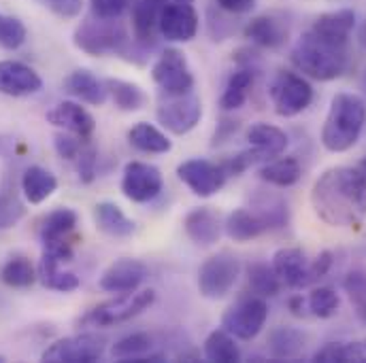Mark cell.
<instances>
[{
  "label": "cell",
  "mask_w": 366,
  "mask_h": 363,
  "mask_svg": "<svg viewBox=\"0 0 366 363\" xmlns=\"http://www.w3.org/2000/svg\"><path fill=\"white\" fill-rule=\"evenodd\" d=\"M311 206L330 227L360 230L366 221V175L352 166L324 170L313 183Z\"/></svg>",
  "instance_id": "1"
},
{
  "label": "cell",
  "mask_w": 366,
  "mask_h": 363,
  "mask_svg": "<svg viewBox=\"0 0 366 363\" xmlns=\"http://www.w3.org/2000/svg\"><path fill=\"white\" fill-rule=\"evenodd\" d=\"M366 126V100L358 93L341 91L332 98L322 128V145L330 153L350 151Z\"/></svg>",
  "instance_id": "2"
},
{
  "label": "cell",
  "mask_w": 366,
  "mask_h": 363,
  "mask_svg": "<svg viewBox=\"0 0 366 363\" xmlns=\"http://www.w3.org/2000/svg\"><path fill=\"white\" fill-rule=\"evenodd\" d=\"M290 60L305 77L315 81H335L347 68V45L330 43L307 30L292 47Z\"/></svg>",
  "instance_id": "3"
},
{
  "label": "cell",
  "mask_w": 366,
  "mask_h": 363,
  "mask_svg": "<svg viewBox=\"0 0 366 363\" xmlns=\"http://www.w3.org/2000/svg\"><path fill=\"white\" fill-rule=\"evenodd\" d=\"M156 302V291L154 289H137V291H128V293H119L113 300H107L98 306H94L88 310L81 319L79 325L81 327H115L122 323L132 321L134 317L143 315L149 306H154Z\"/></svg>",
  "instance_id": "4"
},
{
  "label": "cell",
  "mask_w": 366,
  "mask_h": 363,
  "mask_svg": "<svg viewBox=\"0 0 366 363\" xmlns=\"http://www.w3.org/2000/svg\"><path fill=\"white\" fill-rule=\"evenodd\" d=\"M73 43L88 56L104 58L124 53L128 49L130 36L117 19H102L92 15L75 28Z\"/></svg>",
  "instance_id": "5"
},
{
  "label": "cell",
  "mask_w": 366,
  "mask_h": 363,
  "mask_svg": "<svg viewBox=\"0 0 366 363\" xmlns=\"http://www.w3.org/2000/svg\"><path fill=\"white\" fill-rule=\"evenodd\" d=\"M269 319V304L262 295H245L234 302L222 317V327L237 340H254L264 329Z\"/></svg>",
  "instance_id": "6"
},
{
  "label": "cell",
  "mask_w": 366,
  "mask_h": 363,
  "mask_svg": "<svg viewBox=\"0 0 366 363\" xmlns=\"http://www.w3.org/2000/svg\"><path fill=\"white\" fill-rule=\"evenodd\" d=\"M241 276V260L230 251H222L204 260L198 270V291L207 300L226 297Z\"/></svg>",
  "instance_id": "7"
},
{
  "label": "cell",
  "mask_w": 366,
  "mask_h": 363,
  "mask_svg": "<svg viewBox=\"0 0 366 363\" xmlns=\"http://www.w3.org/2000/svg\"><path fill=\"white\" fill-rule=\"evenodd\" d=\"M271 100H273L274 113L279 117H296L302 111H307L313 102V88L311 83L296 73L290 71H281L274 75V79L271 81Z\"/></svg>",
  "instance_id": "8"
},
{
  "label": "cell",
  "mask_w": 366,
  "mask_h": 363,
  "mask_svg": "<svg viewBox=\"0 0 366 363\" xmlns=\"http://www.w3.org/2000/svg\"><path fill=\"white\" fill-rule=\"evenodd\" d=\"M107 351V338L94 332L75 334L49 344L41 359L49 363H94Z\"/></svg>",
  "instance_id": "9"
},
{
  "label": "cell",
  "mask_w": 366,
  "mask_h": 363,
  "mask_svg": "<svg viewBox=\"0 0 366 363\" xmlns=\"http://www.w3.org/2000/svg\"><path fill=\"white\" fill-rule=\"evenodd\" d=\"M156 117L160 121L162 128H167L169 132L183 136L189 134L202 117V104L200 98L192 91L179 93V96H164L158 104Z\"/></svg>",
  "instance_id": "10"
},
{
  "label": "cell",
  "mask_w": 366,
  "mask_h": 363,
  "mask_svg": "<svg viewBox=\"0 0 366 363\" xmlns=\"http://www.w3.org/2000/svg\"><path fill=\"white\" fill-rule=\"evenodd\" d=\"M152 79L164 96H179L194 90V75L179 49H164L152 66Z\"/></svg>",
  "instance_id": "11"
},
{
  "label": "cell",
  "mask_w": 366,
  "mask_h": 363,
  "mask_svg": "<svg viewBox=\"0 0 366 363\" xmlns=\"http://www.w3.org/2000/svg\"><path fill=\"white\" fill-rule=\"evenodd\" d=\"M164 179L160 168L147 162H128L122 173V193L137 204L152 202L160 195Z\"/></svg>",
  "instance_id": "12"
},
{
  "label": "cell",
  "mask_w": 366,
  "mask_h": 363,
  "mask_svg": "<svg viewBox=\"0 0 366 363\" xmlns=\"http://www.w3.org/2000/svg\"><path fill=\"white\" fill-rule=\"evenodd\" d=\"M177 177L198 198L215 195L226 185V179H228L222 164H213V162L202 160V158H192V160L182 162L177 166Z\"/></svg>",
  "instance_id": "13"
},
{
  "label": "cell",
  "mask_w": 366,
  "mask_h": 363,
  "mask_svg": "<svg viewBox=\"0 0 366 363\" xmlns=\"http://www.w3.org/2000/svg\"><path fill=\"white\" fill-rule=\"evenodd\" d=\"M158 30L171 43H189L198 32V13L192 2L164 4Z\"/></svg>",
  "instance_id": "14"
},
{
  "label": "cell",
  "mask_w": 366,
  "mask_h": 363,
  "mask_svg": "<svg viewBox=\"0 0 366 363\" xmlns=\"http://www.w3.org/2000/svg\"><path fill=\"white\" fill-rule=\"evenodd\" d=\"M273 270L279 276L281 285L290 289H302L313 282L311 260L298 247H283L273 255Z\"/></svg>",
  "instance_id": "15"
},
{
  "label": "cell",
  "mask_w": 366,
  "mask_h": 363,
  "mask_svg": "<svg viewBox=\"0 0 366 363\" xmlns=\"http://www.w3.org/2000/svg\"><path fill=\"white\" fill-rule=\"evenodd\" d=\"M147 278V266L132 257L115 260L100 276L98 285L107 293H128L137 291Z\"/></svg>",
  "instance_id": "16"
},
{
  "label": "cell",
  "mask_w": 366,
  "mask_h": 363,
  "mask_svg": "<svg viewBox=\"0 0 366 363\" xmlns=\"http://www.w3.org/2000/svg\"><path fill=\"white\" fill-rule=\"evenodd\" d=\"M43 88V79L34 68L17 60L0 62V93L11 98H26Z\"/></svg>",
  "instance_id": "17"
},
{
  "label": "cell",
  "mask_w": 366,
  "mask_h": 363,
  "mask_svg": "<svg viewBox=\"0 0 366 363\" xmlns=\"http://www.w3.org/2000/svg\"><path fill=\"white\" fill-rule=\"evenodd\" d=\"M47 121L64 132H71L84 140L92 138L94 130H96V121L92 117V113L81 106L79 102H73V100H64V102H58L49 113H47Z\"/></svg>",
  "instance_id": "18"
},
{
  "label": "cell",
  "mask_w": 366,
  "mask_h": 363,
  "mask_svg": "<svg viewBox=\"0 0 366 363\" xmlns=\"http://www.w3.org/2000/svg\"><path fill=\"white\" fill-rule=\"evenodd\" d=\"M183 230L187 238L198 247H211L222 236V221L219 215L209 206L192 208L183 219Z\"/></svg>",
  "instance_id": "19"
},
{
  "label": "cell",
  "mask_w": 366,
  "mask_h": 363,
  "mask_svg": "<svg viewBox=\"0 0 366 363\" xmlns=\"http://www.w3.org/2000/svg\"><path fill=\"white\" fill-rule=\"evenodd\" d=\"M154 349H156V338L152 334L134 332V334H128V336L119 338L113 344L111 355H113V359L132 363L162 362V359H167L162 353H154Z\"/></svg>",
  "instance_id": "20"
},
{
  "label": "cell",
  "mask_w": 366,
  "mask_h": 363,
  "mask_svg": "<svg viewBox=\"0 0 366 363\" xmlns=\"http://www.w3.org/2000/svg\"><path fill=\"white\" fill-rule=\"evenodd\" d=\"M243 34L247 41H252L254 45H258L262 49H277L287 39V24L283 17L267 13V15H258L252 21H247Z\"/></svg>",
  "instance_id": "21"
},
{
  "label": "cell",
  "mask_w": 366,
  "mask_h": 363,
  "mask_svg": "<svg viewBox=\"0 0 366 363\" xmlns=\"http://www.w3.org/2000/svg\"><path fill=\"white\" fill-rule=\"evenodd\" d=\"M354 28H356V13L352 9H339V11L322 13L309 30L330 43L347 45Z\"/></svg>",
  "instance_id": "22"
},
{
  "label": "cell",
  "mask_w": 366,
  "mask_h": 363,
  "mask_svg": "<svg viewBox=\"0 0 366 363\" xmlns=\"http://www.w3.org/2000/svg\"><path fill=\"white\" fill-rule=\"evenodd\" d=\"M162 6V0H130L132 32L141 45H152L156 41Z\"/></svg>",
  "instance_id": "23"
},
{
  "label": "cell",
  "mask_w": 366,
  "mask_h": 363,
  "mask_svg": "<svg viewBox=\"0 0 366 363\" xmlns=\"http://www.w3.org/2000/svg\"><path fill=\"white\" fill-rule=\"evenodd\" d=\"M96 227L111 238H128L137 232V223L115 204V202H98L94 206Z\"/></svg>",
  "instance_id": "24"
},
{
  "label": "cell",
  "mask_w": 366,
  "mask_h": 363,
  "mask_svg": "<svg viewBox=\"0 0 366 363\" xmlns=\"http://www.w3.org/2000/svg\"><path fill=\"white\" fill-rule=\"evenodd\" d=\"M64 90L71 93L73 98L92 104V106H102L109 98V91L104 81H100L94 73L86 68H77L73 71L66 79H64Z\"/></svg>",
  "instance_id": "25"
},
{
  "label": "cell",
  "mask_w": 366,
  "mask_h": 363,
  "mask_svg": "<svg viewBox=\"0 0 366 363\" xmlns=\"http://www.w3.org/2000/svg\"><path fill=\"white\" fill-rule=\"evenodd\" d=\"M254 79H256V71L249 64H243L234 73H230V77L224 86V91L219 96L222 111L230 113V111L241 108L249 98V91L254 88Z\"/></svg>",
  "instance_id": "26"
},
{
  "label": "cell",
  "mask_w": 366,
  "mask_h": 363,
  "mask_svg": "<svg viewBox=\"0 0 366 363\" xmlns=\"http://www.w3.org/2000/svg\"><path fill=\"white\" fill-rule=\"evenodd\" d=\"M247 140L254 149H258L267 158V162L283 155L290 145V138L281 128L264 121H258L247 130Z\"/></svg>",
  "instance_id": "27"
},
{
  "label": "cell",
  "mask_w": 366,
  "mask_h": 363,
  "mask_svg": "<svg viewBox=\"0 0 366 363\" xmlns=\"http://www.w3.org/2000/svg\"><path fill=\"white\" fill-rule=\"evenodd\" d=\"M224 230L234 242H249L269 232L267 223L252 208H237L226 217Z\"/></svg>",
  "instance_id": "28"
},
{
  "label": "cell",
  "mask_w": 366,
  "mask_h": 363,
  "mask_svg": "<svg viewBox=\"0 0 366 363\" xmlns=\"http://www.w3.org/2000/svg\"><path fill=\"white\" fill-rule=\"evenodd\" d=\"M128 143L137 151L152 153V155H162L173 149L171 138L160 128H156L154 123H147V121H139L128 130Z\"/></svg>",
  "instance_id": "29"
},
{
  "label": "cell",
  "mask_w": 366,
  "mask_h": 363,
  "mask_svg": "<svg viewBox=\"0 0 366 363\" xmlns=\"http://www.w3.org/2000/svg\"><path fill=\"white\" fill-rule=\"evenodd\" d=\"M21 193L30 204H43L58 189V179L43 166H28L21 175Z\"/></svg>",
  "instance_id": "30"
},
{
  "label": "cell",
  "mask_w": 366,
  "mask_h": 363,
  "mask_svg": "<svg viewBox=\"0 0 366 363\" xmlns=\"http://www.w3.org/2000/svg\"><path fill=\"white\" fill-rule=\"evenodd\" d=\"M249 208L267 223L269 230H279V227L287 225V221H290L287 202L274 191H258L252 198Z\"/></svg>",
  "instance_id": "31"
},
{
  "label": "cell",
  "mask_w": 366,
  "mask_h": 363,
  "mask_svg": "<svg viewBox=\"0 0 366 363\" xmlns=\"http://www.w3.org/2000/svg\"><path fill=\"white\" fill-rule=\"evenodd\" d=\"M307 347V334L298 327L279 325L269 334V351L274 359H296Z\"/></svg>",
  "instance_id": "32"
},
{
  "label": "cell",
  "mask_w": 366,
  "mask_h": 363,
  "mask_svg": "<svg viewBox=\"0 0 366 363\" xmlns=\"http://www.w3.org/2000/svg\"><path fill=\"white\" fill-rule=\"evenodd\" d=\"M77 221H79V215L69 206H60L51 210L41 225V242L47 245L56 240H69V236L77 227Z\"/></svg>",
  "instance_id": "33"
},
{
  "label": "cell",
  "mask_w": 366,
  "mask_h": 363,
  "mask_svg": "<svg viewBox=\"0 0 366 363\" xmlns=\"http://www.w3.org/2000/svg\"><path fill=\"white\" fill-rule=\"evenodd\" d=\"M322 363H366V338L350 342H328L311 357Z\"/></svg>",
  "instance_id": "34"
},
{
  "label": "cell",
  "mask_w": 366,
  "mask_h": 363,
  "mask_svg": "<svg viewBox=\"0 0 366 363\" xmlns=\"http://www.w3.org/2000/svg\"><path fill=\"white\" fill-rule=\"evenodd\" d=\"M260 179L273 187H281V189H287L292 185L300 181V164L296 158H273L269 160L260 170H258Z\"/></svg>",
  "instance_id": "35"
},
{
  "label": "cell",
  "mask_w": 366,
  "mask_h": 363,
  "mask_svg": "<svg viewBox=\"0 0 366 363\" xmlns=\"http://www.w3.org/2000/svg\"><path fill=\"white\" fill-rule=\"evenodd\" d=\"M207 362L213 363H237L241 362V349L234 342V336L228 334L224 327L213 329L202 347Z\"/></svg>",
  "instance_id": "36"
},
{
  "label": "cell",
  "mask_w": 366,
  "mask_h": 363,
  "mask_svg": "<svg viewBox=\"0 0 366 363\" xmlns=\"http://www.w3.org/2000/svg\"><path fill=\"white\" fill-rule=\"evenodd\" d=\"M0 280L11 289H28L39 280V270L26 255H13L0 268Z\"/></svg>",
  "instance_id": "37"
},
{
  "label": "cell",
  "mask_w": 366,
  "mask_h": 363,
  "mask_svg": "<svg viewBox=\"0 0 366 363\" xmlns=\"http://www.w3.org/2000/svg\"><path fill=\"white\" fill-rule=\"evenodd\" d=\"M104 86H107V91H109L111 100L115 102V106L119 111L132 113V111L143 108V104H145V91L141 90L137 83L122 81V79H107Z\"/></svg>",
  "instance_id": "38"
},
{
  "label": "cell",
  "mask_w": 366,
  "mask_h": 363,
  "mask_svg": "<svg viewBox=\"0 0 366 363\" xmlns=\"http://www.w3.org/2000/svg\"><path fill=\"white\" fill-rule=\"evenodd\" d=\"M24 213H26V208H24V202L19 198L15 183L6 179L2 191H0V232L17 225L19 219L24 217Z\"/></svg>",
  "instance_id": "39"
},
{
  "label": "cell",
  "mask_w": 366,
  "mask_h": 363,
  "mask_svg": "<svg viewBox=\"0 0 366 363\" xmlns=\"http://www.w3.org/2000/svg\"><path fill=\"white\" fill-rule=\"evenodd\" d=\"M247 280L252 291L262 297H274L281 291V280L274 274L273 266L262 262H256L247 268Z\"/></svg>",
  "instance_id": "40"
},
{
  "label": "cell",
  "mask_w": 366,
  "mask_h": 363,
  "mask_svg": "<svg viewBox=\"0 0 366 363\" xmlns=\"http://www.w3.org/2000/svg\"><path fill=\"white\" fill-rule=\"evenodd\" d=\"M307 306H309V315H313L317 319H330L339 312L341 297L330 287H315L307 295Z\"/></svg>",
  "instance_id": "41"
},
{
  "label": "cell",
  "mask_w": 366,
  "mask_h": 363,
  "mask_svg": "<svg viewBox=\"0 0 366 363\" xmlns=\"http://www.w3.org/2000/svg\"><path fill=\"white\" fill-rule=\"evenodd\" d=\"M343 289L358 315V319L366 323V270L358 268L347 272V276L343 278Z\"/></svg>",
  "instance_id": "42"
},
{
  "label": "cell",
  "mask_w": 366,
  "mask_h": 363,
  "mask_svg": "<svg viewBox=\"0 0 366 363\" xmlns=\"http://www.w3.org/2000/svg\"><path fill=\"white\" fill-rule=\"evenodd\" d=\"M26 36H28V30L21 19L0 13V47L2 49H9V51L19 49L26 43Z\"/></svg>",
  "instance_id": "43"
},
{
  "label": "cell",
  "mask_w": 366,
  "mask_h": 363,
  "mask_svg": "<svg viewBox=\"0 0 366 363\" xmlns=\"http://www.w3.org/2000/svg\"><path fill=\"white\" fill-rule=\"evenodd\" d=\"M36 270H39V280L43 282V287L60 291V293L75 291L81 285L77 274L62 270V266L60 268H36Z\"/></svg>",
  "instance_id": "44"
},
{
  "label": "cell",
  "mask_w": 366,
  "mask_h": 363,
  "mask_svg": "<svg viewBox=\"0 0 366 363\" xmlns=\"http://www.w3.org/2000/svg\"><path fill=\"white\" fill-rule=\"evenodd\" d=\"M260 162H267V158L258 151V149H245V151H239L237 155L228 158L222 162V168L228 177H239L243 175L245 170H249L252 166L260 164Z\"/></svg>",
  "instance_id": "45"
},
{
  "label": "cell",
  "mask_w": 366,
  "mask_h": 363,
  "mask_svg": "<svg viewBox=\"0 0 366 363\" xmlns=\"http://www.w3.org/2000/svg\"><path fill=\"white\" fill-rule=\"evenodd\" d=\"M77 173H79V181L90 185L96 179V166H98V149L88 140H84L81 151L77 155Z\"/></svg>",
  "instance_id": "46"
},
{
  "label": "cell",
  "mask_w": 366,
  "mask_h": 363,
  "mask_svg": "<svg viewBox=\"0 0 366 363\" xmlns=\"http://www.w3.org/2000/svg\"><path fill=\"white\" fill-rule=\"evenodd\" d=\"M81 143L84 138L71 134V132H60L54 136V147H56V153L62 158V160H69V162H75L79 151H81Z\"/></svg>",
  "instance_id": "47"
},
{
  "label": "cell",
  "mask_w": 366,
  "mask_h": 363,
  "mask_svg": "<svg viewBox=\"0 0 366 363\" xmlns=\"http://www.w3.org/2000/svg\"><path fill=\"white\" fill-rule=\"evenodd\" d=\"M92 15L102 19H119L130 6V0H90Z\"/></svg>",
  "instance_id": "48"
},
{
  "label": "cell",
  "mask_w": 366,
  "mask_h": 363,
  "mask_svg": "<svg viewBox=\"0 0 366 363\" xmlns=\"http://www.w3.org/2000/svg\"><path fill=\"white\" fill-rule=\"evenodd\" d=\"M41 2L62 19H73L84 9V0H41Z\"/></svg>",
  "instance_id": "49"
},
{
  "label": "cell",
  "mask_w": 366,
  "mask_h": 363,
  "mask_svg": "<svg viewBox=\"0 0 366 363\" xmlns=\"http://www.w3.org/2000/svg\"><path fill=\"white\" fill-rule=\"evenodd\" d=\"M332 253L330 251H322L315 260H311V276H313V282L315 280H320V278H324L326 274L330 272V268H332Z\"/></svg>",
  "instance_id": "50"
},
{
  "label": "cell",
  "mask_w": 366,
  "mask_h": 363,
  "mask_svg": "<svg viewBox=\"0 0 366 363\" xmlns=\"http://www.w3.org/2000/svg\"><path fill=\"white\" fill-rule=\"evenodd\" d=\"M217 6L232 15H243L256 9V0H217Z\"/></svg>",
  "instance_id": "51"
},
{
  "label": "cell",
  "mask_w": 366,
  "mask_h": 363,
  "mask_svg": "<svg viewBox=\"0 0 366 363\" xmlns=\"http://www.w3.org/2000/svg\"><path fill=\"white\" fill-rule=\"evenodd\" d=\"M287 306H290V310H292V315H294V317H309L307 297H302V295H294V297H290Z\"/></svg>",
  "instance_id": "52"
},
{
  "label": "cell",
  "mask_w": 366,
  "mask_h": 363,
  "mask_svg": "<svg viewBox=\"0 0 366 363\" xmlns=\"http://www.w3.org/2000/svg\"><path fill=\"white\" fill-rule=\"evenodd\" d=\"M360 45L366 49V21H365V26L360 28Z\"/></svg>",
  "instance_id": "53"
},
{
  "label": "cell",
  "mask_w": 366,
  "mask_h": 363,
  "mask_svg": "<svg viewBox=\"0 0 366 363\" xmlns=\"http://www.w3.org/2000/svg\"><path fill=\"white\" fill-rule=\"evenodd\" d=\"M360 90H362V93H365L366 98V68L365 73H362V77H360Z\"/></svg>",
  "instance_id": "54"
},
{
  "label": "cell",
  "mask_w": 366,
  "mask_h": 363,
  "mask_svg": "<svg viewBox=\"0 0 366 363\" xmlns=\"http://www.w3.org/2000/svg\"><path fill=\"white\" fill-rule=\"evenodd\" d=\"M360 170H362V173H365V175H366V155H365V160L360 162Z\"/></svg>",
  "instance_id": "55"
},
{
  "label": "cell",
  "mask_w": 366,
  "mask_h": 363,
  "mask_svg": "<svg viewBox=\"0 0 366 363\" xmlns=\"http://www.w3.org/2000/svg\"><path fill=\"white\" fill-rule=\"evenodd\" d=\"M2 153H4V138L0 136V155H2Z\"/></svg>",
  "instance_id": "56"
},
{
  "label": "cell",
  "mask_w": 366,
  "mask_h": 363,
  "mask_svg": "<svg viewBox=\"0 0 366 363\" xmlns=\"http://www.w3.org/2000/svg\"><path fill=\"white\" fill-rule=\"evenodd\" d=\"M171 2H194V0H171Z\"/></svg>",
  "instance_id": "57"
}]
</instances>
